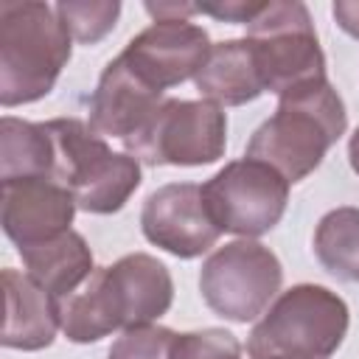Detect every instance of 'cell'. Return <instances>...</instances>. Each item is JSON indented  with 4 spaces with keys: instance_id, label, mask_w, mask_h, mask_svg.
<instances>
[{
    "instance_id": "cell-6",
    "label": "cell",
    "mask_w": 359,
    "mask_h": 359,
    "mask_svg": "<svg viewBox=\"0 0 359 359\" xmlns=\"http://www.w3.org/2000/svg\"><path fill=\"white\" fill-rule=\"evenodd\" d=\"M255 65L266 93L278 98L294 87L325 79V56L309 8L300 0H269L247 25Z\"/></svg>"
},
{
    "instance_id": "cell-18",
    "label": "cell",
    "mask_w": 359,
    "mask_h": 359,
    "mask_svg": "<svg viewBox=\"0 0 359 359\" xmlns=\"http://www.w3.org/2000/svg\"><path fill=\"white\" fill-rule=\"evenodd\" d=\"M314 255L334 278L359 280V208H334L320 219Z\"/></svg>"
},
{
    "instance_id": "cell-21",
    "label": "cell",
    "mask_w": 359,
    "mask_h": 359,
    "mask_svg": "<svg viewBox=\"0 0 359 359\" xmlns=\"http://www.w3.org/2000/svg\"><path fill=\"white\" fill-rule=\"evenodd\" d=\"M174 331L163 328V325H137L123 331L107 359H171V345H174Z\"/></svg>"
},
{
    "instance_id": "cell-10",
    "label": "cell",
    "mask_w": 359,
    "mask_h": 359,
    "mask_svg": "<svg viewBox=\"0 0 359 359\" xmlns=\"http://www.w3.org/2000/svg\"><path fill=\"white\" fill-rule=\"evenodd\" d=\"M210 48L213 45L202 25L191 20H154L126 42L121 56L143 81L165 93L196 79Z\"/></svg>"
},
{
    "instance_id": "cell-23",
    "label": "cell",
    "mask_w": 359,
    "mask_h": 359,
    "mask_svg": "<svg viewBox=\"0 0 359 359\" xmlns=\"http://www.w3.org/2000/svg\"><path fill=\"white\" fill-rule=\"evenodd\" d=\"M331 14L345 34L359 39V0H337L331 6Z\"/></svg>"
},
{
    "instance_id": "cell-20",
    "label": "cell",
    "mask_w": 359,
    "mask_h": 359,
    "mask_svg": "<svg viewBox=\"0 0 359 359\" xmlns=\"http://www.w3.org/2000/svg\"><path fill=\"white\" fill-rule=\"evenodd\" d=\"M171 359H244V351L236 334L224 328H202L177 334Z\"/></svg>"
},
{
    "instance_id": "cell-1",
    "label": "cell",
    "mask_w": 359,
    "mask_h": 359,
    "mask_svg": "<svg viewBox=\"0 0 359 359\" xmlns=\"http://www.w3.org/2000/svg\"><path fill=\"white\" fill-rule=\"evenodd\" d=\"M174 300V280L163 261L146 252H129L101 266L90 280L59 300L62 334L76 345H90L112 331L151 325Z\"/></svg>"
},
{
    "instance_id": "cell-5",
    "label": "cell",
    "mask_w": 359,
    "mask_h": 359,
    "mask_svg": "<svg viewBox=\"0 0 359 359\" xmlns=\"http://www.w3.org/2000/svg\"><path fill=\"white\" fill-rule=\"evenodd\" d=\"M345 300L320 283H297L275 297L247 339L250 359H331L348 334Z\"/></svg>"
},
{
    "instance_id": "cell-8",
    "label": "cell",
    "mask_w": 359,
    "mask_h": 359,
    "mask_svg": "<svg viewBox=\"0 0 359 359\" xmlns=\"http://www.w3.org/2000/svg\"><path fill=\"white\" fill-rule=\"evenodd\" d=\"M283 283L278 255L255 238H238L213 250L199 272V292L210 311L230 323L261 317Z\"/></svg>"
},
{
    "instance_id": "cell-14",
    "label": "cell",
    "mask_w": 359,
    "mask_h": 359,
    "mask_svg": "<svg viewBox=\"0 0 359 359\" xmlns=\"http://www.w3.org/2000/svg\"><path fill=\"white\" fill-rule=\"evenodd\" d=\"M3 292H6V320L0 342L3 348L17 351H42L53 342L62 328L59 300L42 289L28 272L3 269Z\"/></svg>"
},
{
    "instance_id": "cell-12",
    "label": "cell",
    "mask_w": 359,
    "mask_h": 359,
    "mask_svg": "<svg viewBox=\"0 0 359 359\" xmlns=\"http://www.w3.org/2000/svg\"><path fill=\"white\" fill-rule=\"evenodd\" d=\"M76 199L53 180H14L3 182V230L17 250L36 247L70 230Z\"/></svg>"
},
{
    "instance_id": "cell-13",
    "label": "cell",
    "mask_w": 359,
    "mask_h": 359,
    "mask_svg": "<svg viewBox=\"0 0 359 359\" xmlns=\"http://www.w3.org/2000/svg\"><path fill=\"white\" fill-rule=\"evenodd\" d=\"M165 95L143 81L126 59L118 53L101 73L93 95H90V129L101 137L129 140L137 135L151 115L160 109Z\"/></svg>"
},
{
    "instance_id": "cell-17",
    "label": "cell",
    "mask_w": 359,
    "mask_h": 359,
    "mask_svg": "<svg viewBox=\"0 0 359 359\" xmlns=\"http://www.w3.org/2000/svg\"><path fill=\"white\" fill-rule=\"evenodd\" d=\"M56 146L48 123H31L22 118L3 115L0 121V180H36L53 177Z\"/></svg>"
},
{
    "instance_id": "cell-4",
    "label": "cell",
    "mask_w": 359,
    "mask_h": 359,
    "mask_svg": "<svg viewBox=\"0 0 359 359\" xmlns=\"http://www.w3.org/2000/svg\"><path fill=\"white\" fill-rule=\"evenodd\" d=\"M56 146L53 182L67 188L84 213H118L140 188V160L129 151H112L107 137L95 135L79 118L45 121Z\"/></svg>"
},
{
    "instance_id": "cell-3",
    "label": "cell",
    "mask_w": 359,
    "mask_h": 359,
    "mask_svg": "<svg viewBox=\"0 0 359 359\" xmlns=\"http://www.w3.org/2000/svg\"><path fill=\"white\" fill-rule=\"evenodd\" d=\"M70 31L56 8L39 0L0 3V104L45 98L70 62Z\"/></svg>"
},
{
    "instance_id": "cell-7",
    "label": "cell",
    "mask_w": 359,
    "mask_h": 359,
    "mask_svg": "<svg viewBox=\"0 0 359 359\" xmlns=\"http://www.w3.org/2000/svg\"><path fill=\"white\" fill-rule=\"evenodd\" d=\"M123 146L146 165H208L224 157L227 115L205 98H165L151 121Z\"/></svg>"
},
{
    "instance_id": "cell-19",
    "label": "cell",
    "mask_w": 359,
    "mask_h": 359,
    "mask_svg": "<svg viewBox=\"0 0 359 359\" xmlns=\"http://www.w3.org/2000/svg\"><path fill=\"white\" fill-rule=\"evenodd\" d=\"M53 8H56V17L70 31V36L81 45L101 42L121 17L118 0H62Z\"/></svg>"
},
{
    "instance_id": "cell-25",
    "label": "cell",
    "mask_w": 359,
    "mask_h": 359,
    "mask_svg": "<svg viewBox=\"0 0 359 359\" xmlns=\"http://www.w3.org/2000/svg\"><path fill=\"white\" fill-rule=\"evenodd\" d=\"M266 359H303V356H266Z\"/></svg>"
},
{
    "instance_id": "cell-2",
    "label": "cell",
    "mask_w": 359,
    "mask_h": 359,
    "mask_svg": "<svg viewBox=\"0 0 359 359\" xmlns=\"http://www.w3.org/2000/svg\"><path fill=\"white\" fill-rule=\"evenodd\" d=\"M348 112L328 79L309 81L280 95L278 109L250 137L247 154L272 165L289 185L306 180L345 135Z\"/></svg>"
},
{
    "instance_id": "cell-9",
    "label": "cell",
    "mask_w": 359,
    "mask_h": 359,
    "mask_svg": "<svg viewBox=\"0 0 359 359\" xmlns=\"http://www.w3.org/2000/svg\"><path fill=\"white\" fill-rule=\"evenodd\" d=\"M202 199L222 233L258 238L283 219L289 182L272 165L241 157L219 168L202 185Z\"/></svg>"
},
{
    "instance_id": "cell-24",
    "label": "cell",
    "mask_w": 359,
    "mask_h": 359,
    "mask_svg": "<svg viewBox=\"0 0 359 359\" xmlns=\"http://www.w3.org/2000/svg\"><path fill=\"white\" fill-rule=\"evenodd\" d=\"M348 160H351V168L359 174V126L353 129V135L348 140Z\"/></svg>"
},
{
    "instance_id": "cell-16",
    "label": "cell",
    "mask_w": 359,
    "mask_h": 359,
    "mask_svg": "<svg viewBox=\"0 0 359 359\" xmlns=\"http://www.w3.org/2000/svg\"><path fill=\"white\" fill-rule=\"evenodd\" d=\"M17 252L25 264V272L42 289H48L56 300H65L73 292H79L95 272L93 252L84 236L76 230H67L50 241H42L36 247H25Z\"/></svg>"
},
{
    "instance_id": "cell-22",
    "label": "cell",
    "mask_w": 359,
    "mask_h": 359,
    "mask_svg": "<svg viewBox=\"0 0 359 359\" xmlns=\"http://www.w3.org/2000/svg\"><path fill=\"white\" fill-rule=\"evenodd\" d=\"M266 3H250V0H224V3H199L196 11L208 14V17H216L222 22H241V25H250L261 11H264Z\"/></svg>"
},
{
    "instance_id": "cell-15",
    "label": "cell",
    "mask_w": 359,
    "mask_h": 359,
    "mask_svg": "<svg viewBox=\"0 0 359 359\" xmlns=\"http://www.w3.org/2000/svg\"><path fill=\"white\" fill-rule=\"evenodd\" d=\"M194 84L205 101H213L219 107H241L266 93L247 36L216 42Z\"/></svg>"
},
{
    "instance_id": "cell-11",
    "label": "cell",
    "mask_w": 359,
    "mask_h": 359,
    "mask_svg": "<svg viewBox=\"0 0 359 359\" xmlns=\"http://www.w3.org/2000/svg\"><path fill=\"white\" fill-rule=\"evenodd\" d=\"M140 227L154 247L177 258H196L222 236L205 208L202 185L194 182H168L151 191L140 210Z\"/></svg>"
}]
</instances>
